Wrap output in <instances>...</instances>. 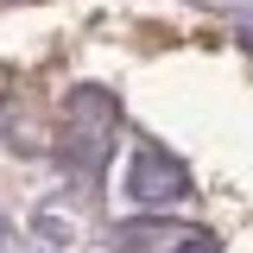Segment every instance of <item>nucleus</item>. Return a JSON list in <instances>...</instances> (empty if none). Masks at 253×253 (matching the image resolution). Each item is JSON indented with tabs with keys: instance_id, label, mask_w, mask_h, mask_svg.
Wrapping results in <instances>:
<instances>
[{
	"instance_id": "f257e3e1",
	"label": "nucleus",
	"mask_w": 253,
	"mask_h": 253,
	"mask_svg": "<svg viewBox=\"0 0 253 253\" xmlns=\"http://www.w3.org/2000/svg\"><path fill=\"white\" fill-rule=\"evenodd\" d=\"M171 190H177V165H165L158 152H139V177H133V196L158 203V196H171Z\"/></svg>"
},
{
	"instance_id": "f03ea898",
	"label": "nucleus",
	"mask_w": 253,
	"mask_h": 253,
	"mask_svg": "<svg viewBox=\"0 0 253 253\" xmlns=\"http://www.w3.org/2000/svg\"><path fill=\"white\" fill-rule=\"evenodd\" d=\"M177 253H209V241H190V247H177Z\"/></svg>"
}]
</instances>
